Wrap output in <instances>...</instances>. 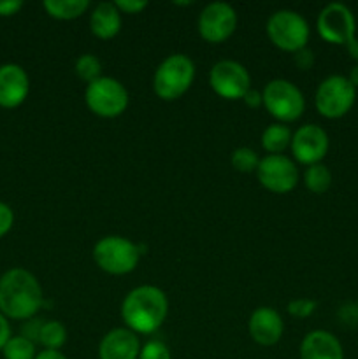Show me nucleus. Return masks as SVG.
Listing matches in <instances>:
<instances>
[{"mask_svg": "<svg viewBox=\"0 0 358 359\" xmlns=\"http://www.w3.org/2000/svg\"><path fill=\"white\" fill-rule=\"evenodd\" d=\"M291 130L283 123H272L262 133V147L269 154H283L291 144Z\"/></svg>", "mask_w": 358, "mask_h": 359, "instance_id": "20", "label": "nucleus"}, {"mask_svg": "<svg viewBox=\"0 0 358 359\" xmlns=\"http://www.w3.org/2000/svg\"><path fill=\"white\" fill-rule=\"evenodd\" d=\"M260 160L262 158L256 154V151L249 149V147H237L232 151L230 154V163L241 174H253L258 168Z\"/></svg>", "mask_w": 358, "mask_h": 359, "instance_id": "25", "label": "nucleus"}, {"mask_svg": "<svg viewBox=\"0 0 358 359\" xmlns=\"http://www.w3.org/2000/svg\"><path fill=\"white\" fill-rule=\"evenodd\" d=\"M249 337L262 347H272L281 340L284 323L279 312L272 307H258L253 311L248 321Z\"/></svg>", "mask_w": 358, "mask_h": 359, "instance_id": "15", "label": "nucleus"}, {"mask_svg": "<svg viewBox=\"0 0 358 359\" xmlns=\"http://www.w3.org/2000/svg\"><path fill=\"white\" fill-rule=\"evenodd\" d=\"M300 359H344L339 339L326 330H314L302 339L298 347Z\"/></svg>", "mask_w": 358, "mask_h": 359, "instance_id": "17", "label": "nucleus"}, {"mask_svg": "<svg viewBox=\"0 0 358 359\" xmlns=\"http://www.w3.org/2000/svg\"><path fill=\"white\" fill-rule=\"evenodd\" d=\"M265 30L269 41L277 49L286 53H297L307 48L311 35L305 18L291 9H281L270 14Z\"/></svg>", "mask_w": 358, "mask_h": 359, "instance_id": "5", "label": "nucleus"}, {"mask_svg": "<svg viewBox=\"0 0 358 359\" xmlns=\"http://www.w3.org/2000/svg\"><path fill=\"white\" fill-rule=\"evenodd\" d=\"M9 339H11V326L9 323H7L6 316L0 312V351L4 349V346H6Z\"/></svg>", "mask_w": 358, "mask_h": 359, "instance_id": "33", "label": "nucleus"}, {"mask_svg": "<svg viewBox=\"0 0 358 359\" xmlns=\"http://www.w3.org/2000/svg\"><path fill=\"white\" fill-rule=\"evenodd\" d=\"M357 100V88L346 76H329L319 83L314 93V105L319 116L326 119L344 118Z\"/></svg>", "mask_w": 358, "mask_h": 359, "instance_id": "8", "label": "nucleus"}, {"mask_svg": "<svg viewBox=\"0 0 358 359\" xmlns=\"http://www.w3.org/2000/svg\"><path fill=\"white\" fill-rule=\"evenodd\" d=\"M347 81L353 84L354 88H358V63H354L350 70V76H347Z\"/></svg>", "mask_w": 358, "mask_h": 359, "instance_id": "36", "label": "nucleus"}, {"mask_svg": "<svg viewBox=\"0 0 358 359\" xmlns=\"http://www.w3.org/2000/svg\"><path fill=\"white\" fill-rule=\"evenodd\" d=\"M316 307H318V304H316L314 300H309V298H295V300H291L290 304L286 305V311L288 314L293 316V318L305 319L311 318V316L314 314Z\"/></svg>", "mask_w": 358, "mask_h": 359, "instance_id": "26", "label": "nucleus"}, {"mask_svg": "<svg viewBox=\"0 0 358 359\" xmlns=\"http://www.w3.org/2000/svg\"><path fill=\"white\" fill-rule=\"evenodd\" d=\"M35 359H67V356L62 353V351L44 349V351H41V353H37Z\"/></svg>", "mask_w": 358, "mask_h": 359, "instance_id": "34", "label": "nucleus"}, {"mask_svg": "<svg viewBox=\"0 0 358 359\" xmlns=\"http://www.w3.org/2000/svg\"><path fill=\"white\" fill-rule=\"evenodd\" d=\"M139 244L121 235L102 237L93 248V259L102 272L109 276H126L140 262Z\"/></svg>", "mask_w": 358, "mask_h": 359, "instance_id": "4", "label": "nucleus"}, {"mask_svg": "<svg viewBox=\"0 0 358 359\" xmlns=\"http://www.w3.org/2000/svg\"><path fill=\"white\" fill-rule=\"evenodd\" d=\"M237 13L227 2L207 4L199 14V34L209 44H221L234 35Z\"/></svg>", "mask_w": 358, "mask_h": 359, "instance_id": "12", "label": "nucleus"}, {"mask_svg": "<svg viewBox=\"0 0 358 359\" xmlns=\"http://www.w3.org/2000/svg\"><path fill=\"white\" fill-rule=\"evenodd\" d=\"M242 102H244L246 105H248L249 109H258L263 105V97H262V91L258 90H249L248 93L244 95V98H242Z\"/></svg>", "mask_w": 358, "mask_h": 359, "instance_id": "32", "label": "nucleus"}, {"mask_svg": "<svg viewBox=\"0 0 358 359\" xmlns=\"http://www.w3.org/2000/svg\"><path fill=\"white\" fill-rule=\"evenodd\" d=\"M346 49H347V55L351 56V58L354 60V62L358 63V39L354 37L353 41H350L346 44Z\"/></svg>", "mask_w": 358, "mask_h": 359, "instance_id": "35", "label": "nucleus"}, {"mask_svg": "<svg viewBox=\"0 0 358 359\" xmlns=\"http://www.w3.org/2000/svg\"><path fill=\"white\" fill-rule=\"evenodd\" d=\"M128 91L121 81L114 77H98L93 83L86 84L84 102L95 116L104 119L119 118L128 107Z\"/></svg>", "mask_w": 358, "mask_h": 359, "instance_id": "6", "label": "nucleus"}, {"mask_svg": "<svg viewBox=\"0 0 358 359\" xmlns=\"http://www.w3.org/2000/svg\"><path fill=\"white\" fill-rule=\"evenodd\" d=\"M2 353L6 359H35V356H37L35 344L23 335L11 337L6 346H4Z\"/></svg>", "mask_w": 358, "mask_h": 359, "instance_id": "24", "label": "nucleus"}, {"mask_svg": "<svg viewBox=\"0 0 358 359\" xmlns=\"http://www.w3.org/2000/svg\"><path fill=\"white\" fill-rule=\"evenodd\" d=\"M42 6L53 20L58 21L77 20L90 9L88 0H46Z\"/></svg>", "mask_w": 358, "mask_h": 359, "instance_id": "19", "label": "nucleus"}, {"mask_svg": "<svg viewBox=\"0 0 358 359\" xmlns=\"http://www.w3.org/2000/svg\"><path fill=\"white\" fill-rule=\"evenodd\" d=\"M121 30V13L114 2H100L90 14V32L100 41H111Z\"/></svg>", "mask_w": 358, "mask_h": 359, "instance_id": "18", "label": "nucleus"}, {"mask_svg": "<svg viewBox=\"0 0 358 359\" xmlns=\"http://www.w3.org/2000/svg\"><path fill=\"white\" fill-rule=\"evenodd\" d=\"M74 72L81 81L90 84L98 77H102V63L98 56L91 55V53H84V55L77 56L76 63H74Z\"/></svg>", "mask_w": 358, "mask_h": 359, "instance_id": "23", "label": "nucleus"}, {"mask_svg": "<svg viewBox=\"0 0 358 359\" xmlns=\"http://www.w3.org/2000/svg\"><path fill=\"white\" fill-rule=\"evenodd\" d=\"M304 184L314 195H323L332 186V172L323 163L311 165L304 172Z\"/></svg>", "mask_w": 358, "mask_h": 359, "instance_id": "21", "label": "nucleus"}, {"mask_svg": "<svg viewBox=\"0 0 358 359\" xmlns=\"http://www.w3.org/2000/svg\"><path fill=\"white\" fill-rule=\"evenodd\" d=\"M37 342L44 349L60 351L67 342V328L60 321L42 323L41 330H39Z\"/></svg>", "mask_w": 358, "mask_h": 359, "instance_id": "22", "label": "nucleus"}, {"mask_svg": "<svg viewBox=\"0 0 358 359\" xmlns=\"http://www.w3.org/2000/svg\"><path fill=\"white\" fill-rule=\"evenodd\" d=\"M23 2L20 0H0V16H14L20 13Z\"/></svg>", "mask_w": 358, "mask_h": 359, "instance_id": "31", "label": "nucleus"}, {"mask_svg": "<svg viewBox=\"0 0 358 359\" xmlns=\"http://www.w3.org/2000/svg\"><path fill=\"white\" fill-rule=\"evenodd\" d=\"M139 359H172L171 351L160 340H151L140 347Z\"/></svg>", "mask_w": 358, "mask_h": 359, "instance_id": "27", "label": "nucleus"}, {"mask_svg": "<svg viewBox=\"0 0 358 359\" xmlns=\"http://www.w3.org/2000/svg\"><path fill=\"white\" fill-rule=\"evenodd\" d=\"M255 174L262 188L276 195H286L298 184L297 163L284 154L263 156Z\"/></svg>", "mask_w": 358, "mask_h": 359, "instance_id": "9", "label": "nucleus"}, {"mask_svg": "<svg viewBox=\"0 0 358 359\" xmlns=\"http://www.w3.org/2000/svg\"><path fill=\"white\" fill-rule=\"evenodd\" d=\"M329 147L330 140L326 132L321 126L312 125V123L300 126L291 135L290 149L293 154V160L305 165V167L321 163L323 158L329 153Z\"/></svg>", "mask_w": 358, "mask_h": 359, "instance_id": "13", "label": "nucleus"}, {"mask_svg": "<svg viewBox=\"0 0 358 359\" xmlns=\"http://www.w3.org/2000/svg\"><path fill=\"white\" fill-rule=\"evenodd\" d=\"M316 30L319 37L333 46H344L353 41L357 35V21L347 6L340 2H332L321 9L316 20Z\"/></svg>", "mask_w": 358, "mask_h": 359, "instance_id": "11", "label": "nucleus"}, {"mask_svg": "<svg viewBox=\"0 0 358 359\" xmlns=\"http://www.w3.org/2000/svg\"><path fill=\"white\" fill-rule=\"evenodd\" d=\"M263 107L276 123H293L305 111V98L302 91L288 79H272L262 91Z\"/></svg>", "mask_w": 358, "mask_h": 359, "instance_id": "7", "label": "nucleus"}, {"mask_svg": "<svg viewBox=\"0 0 358 359\" xmlns=\"http://www.w3.org/2000/svg\"><path fill=\"white\" fill-rule=\"evenodd\" d=\"M168 298L164 290L151 284L133 287L121 302V319L125 328L137 335H151L165 323Z\"/></svg>", "mask_w": 358, "mask_h": 359, "instance_id": "1", "label": "nucleus"}, {"mask_svg": "<svg viewBox=\"0 0 358 359\" xmlns=\"http://www.w3.org/2000/svg\"><path fill=\"white\" fill-rule=\"evenodd\" d=\"M114 6L121 14H140L147 7L146 0H116Z\"/></svg>", "mask_w": 358, "mask_h": 359, "instance_id": "29", "label": "nucleus"}, {"mask_svg": "<svg viewBox=\"0 0 358 359\" xmlns=\"http://www.w3.org/2000/svg\"><path fill=\"white\" fill-rule=\"evenodd\" d=\"M357 309H358V304H357Z\"/></svg>", "mask_w": 358, "mask_h": 359, "instance_id": "37", "label": "nucleus"}, {"mask_svg": "<svg viewBox=\"0 0 358 359\" xmlns=\"http://www.w3.org/2000/svg\"><path fill=\"white\" fill-rule=\"evenodd\" d=\"M30 79L23 67L6 63L0 67V107L16 109L27 100Z\"/></svg>", "mask_w": 358, "mask_h": 359, "instance_id": "14", "label": "nucleus"}, {"mask_svg": "<svg viewBox=\"0 0 358 359\" xmlns=\"http://www.w3.org/2000/svg\"><path fill=\"white\" fill-rule=\"evenodd\" d=\"M293 63L298 70L307 72V70H311L312 65H314V53L309 48L300 49V51L293 53Z\"/></svg>", "mask_w": 358, "mask_h": 359, "instance_id": "28", "label": "nucleus"}, {"mask_svg": "<svg viewBox=\"0 0 358 359\" xmlns=\"http://www.w3.org/2000/svg\"><path fill=\"white\" fill-rule=\"evenodd\" d=\"M209 84L220 98L242 100L251 90V76L242 63L235 60H220L211 69Z\"/></svg>", "mask_w": 358, "mask_h": 359, "instance_id": "10", "label": "nucleus"}, {"mask_svg": "<svg viewBox=\"0 0 358 359\" xmlns=\"http://www.w3.org/2000/svg\"><path fill=\"white\" fill-rule=\"evenodd\" d=\"M14 224V212L7 203L0 202V238L9 233Z\"/></svg>", "mask_w": 358, "mask_h": 359, "instance_id": "30", "label": "nucleus"}, {"mask_svg": "<svg viewBox=\"0 0 358 359\" xmlns=\"http://www.w3.org/2000/svg\"><path fill=\"white\" fill-rule=\"evenodd\" d=\"M140 340L128 328H114L102 337L98 359H139Z\"/></svg>", "mask_w": 358, "mask_h": 359, "instance_id": "16", "label": "nucleus"}, {"mask_svg": "<svg viewBox=\"0 0 358 359\" xmlns=\"http://www.w3.org/2000/svg\"><path fill=\"white\" fill-rule=\"evenodd\" d=\"M195 81V63L183 53L167 56L153 74V91L160 100L174 102L192 88Z\"/></svg>", "mask_w": 358, "mask_h": 359, "instance_id": "3", "label": "nucleus"}, {"mask_svg": "<svg viewBox=\"0 0 358 359\" xmlns=\"http://www.w3.org/2000/svg\"><path fill=\"white\" fill-rule=\"evenodd\" d=\"M44 304L37 277L25 269H11L0 277V312L6 318L27 321Z\"/></svg>", "mask_w": 358, "mask_h": 359, "instance_id": "2", "label": "nucleus"}]
</instances>
